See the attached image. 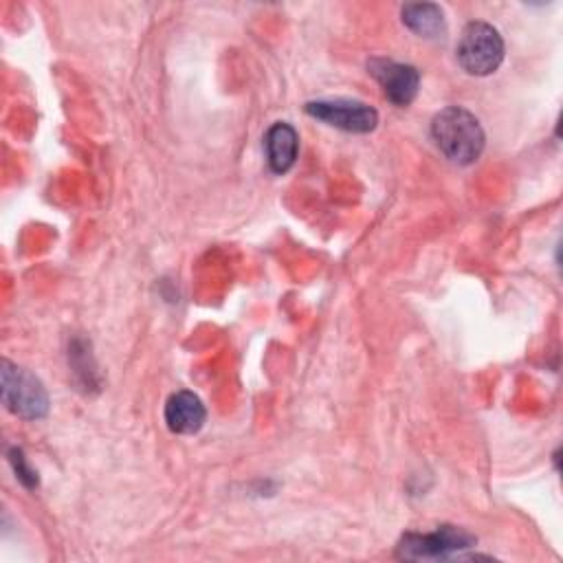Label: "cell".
I'll use <instances>...</instances> for the list:
<instances>
[{
  "label": "cell",
  "mask_w": 563,
  "mask_h": 563,
  "mask_svg": "<svg viewBox=\"0 0 563 563\" xmlns=\"http://www.w3.org/2000/svg\"><path fill=\"white\" fill-rule=\"evenodd\" d=\"M431 136L438 150L457 165L475 163L484 152V130L475 114L466 108L449 106L440 110L431 121Z\"/></svg>",
  "instance_id": "1"
},
{
  "label": "cell",
  "mask_w": 563,
  "mask_h": 563,
  "mask_svg": "<svg viewBox=\"0 0 563 563\" xmlns=\"http://www.w3.org/2000/svg\"><path fill=\"white\" fill-rule=\"evenodd\" d=\"M457 64L475 77H486L504 62V40L488 22H468L457 42Z\"/></svg>",
  "instance_id": "2"
},
{
  "label": "cell",
  "mask_w": 563,
  "mask_h": 563,
  "mask_svg": "<svg viewBox=\"0 0 563 563\" xmlns=\"http://www.w3.org/2000/svg\"><path fill=\"white\" fill-rule=\"evenodd\" d=\"M2 402L9 411L29 420L44 418L48 411V396L42 383L11 361L2 363Z\"/></svg>",
  "instance_id": "3"
},
{
  "label": "cell",
  "mask_w": 563,
  "mask_h": 563,
  "mask_svg": "<svg viewBox=\"0 0 563 563\" xmlns=\"http://www.w3.org/2000/svg\"><path fill=\"white\" fill-rule=\"evenodd\" d=\"M477 539L457 526H440L433 532H407L398 543V556L402 559H446L468 550Z\"/></svg>",
  "instance_id": "4"
},
{
  "label": "cell",
  "mask_w": 563,
  "mask_h": 563,
  "mask_svg": "<svg viewBox=\"0 0 563 563\" xmlns=\"http://www.w3.org/2000/svg\"><path fill=\"white\" fill-rule=\"evenodd\" d=\"M306 112L323 121L332 128L354 132V134H365L372 132L378 123V112L369 108L363 101L354 99H319V101H308Z\"/></svg>",
  "instance_id": "5"
},
{
  "label": "cell",
  "mask_w": 563,
  "mask_h": 563,
  "mask_svg": "<svg viewBox=\"0 0 563 563\" xmlns=\"http://www.w3.org/2000/svg\"><path fill=\"white\" fill-rule=\"evenodd\" d=\"M367 68H369V75L383 88V95L394 106L405 108L416 99L418 86H420V73L413 66L385 59V57H374L369 59Z\"/></svg>",
  "instance_id": "6"
},
{
  "label": "cell",
  "mask_w": 563,
  "mask_h": 563,
  "mask_svg": "<svg viewBox=\"0 0 563 563\" xmlns=\"http://www.w3.org/2000/svg\"><path fill=\"white\" fill-rule=\"evenodd\" d=\"M205 418H207L205 405L194 391L180 389L172 394L165 402V422L174 433H180V435L196 433L205 424Z\"/></svg>",
  "instance_id": "7"
},
{
  "label": "cell",
  "mask_w": 563,
  "mask_h": 563,
  "mask_svg": "<svg viewBox=\"0 0 563 563\" xmlns=\"http://www.w3.org/2000/svg\"><path fill=\"white\" fill-rule=\"evenodd\" d=\"M264 150L271 172L286 174L295 165L299 150V136L295 128L284 121L273 123L264 134Z\"/></svg>",
  "instance_id": "8"
},
{
  "label": "cell",
  "mask_w": 563,
  "mask_h": 563,
  "mask_svg": "<svg viewBox=\"0 0 563 563\" xmlns=\"http://www.w3.org/2000/svg\"><path fill=\"white\" fill-rule=\"evenodd\" d=\"M400 15H402V24L420 37H438L444 33L442 9L433 2L405 4Z\"/></svg>",
  "instance_id": "9"
},
{
  "label": "cell",
  "mask_w": 563,
  "mask_h": 563,
  "mask_svg": "<svg viewBox=\"0 0 563 563\" xmlns=\"http://www.w3.org/2000/svg\"><path fill=\"white\" fill-rule=\"evenodd\" d=\"M9 460L13 464V471L18 475V479L26 486V488H35L37 486V473L26 464V457L20 449H11L9 451Z\"/></svg>",
  "instance_id": "10"
}]
</instances>
